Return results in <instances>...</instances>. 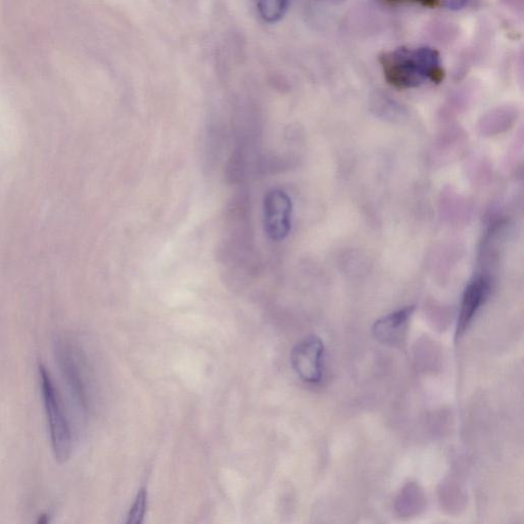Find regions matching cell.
<instances>
[{
    "instance_id": "6da1fadb",
    "label": "cell",
    "mask_w": 524,
    "mask_h": 524,
    "mask_svg": "<svg viewBox=\"0 0 524 524\" xmlns=\"http://www.w3.org/2000/svg\"><path fill=\"white\" fill-rule=\"evenodd\" d=\"M384 78L397 90L415 89L427 81L440 84L445 79L440 53L432 48H399L379 59Z\"/></svg>"
},
{
    "instance_id": "7a4b0ae2",
    "label": "cell",
    "mask_w": 524,
    "mask_h": 524,
    "mask_svg": "<svg viewBox=\"0 0 524 524\" xmlns=\"http://www.w3.org/2000/svg\"><path fill=\"white\" fill-rule=\"evenodd\" d=\"M43 400L49 420L51 439L56 459L69 460L72 453V432L59 393L45 366L39 367Z\"/></svg>"
},
{
    "instance_id": "3957f363",
    "label": "cell",
    "mask_w": 524,
    "mask_h": 524,
    "mask_svg": "<svg viewBox=\"0 0 524 524\" xmlns=\"http://www.w3.org/2000/svg\"><path fill=\"white\" fill-rule=\"evenodd\" d=\"M324 353V342L315 335L302 339L293 347L291 364L301 380L308 383H319L322 380Z\"/></svg>"
},
{
    "instance_id": "277c9868",
    "label": "cell",
    "mask_w": 524,
    "mask_h": 524,
    "mask_svg": "<svg viewBox=\"0 0 524 524\" xmlns=\"http://www.w3.org/2000/svg\"><path fill=\"white\" fill-rule=\"evenodd\" d=\"M265 228L274 241L284 240L291 231L292 202L281 190L269 192L265 199Z\"/></svg>"
},
{
    "instance_id": "5b68a950",
    "label": "cell",
    "mask_w": 524,
    "mask_h": 524,
    "mask_svg": "<svg viewBox=\"0 0 524 524\" xmlns=\"http://www.w3.org/2000/svg\"><path fill=\"white\" fill-rule=\"evenodd\" d=\"M57 355L74 398L77 403L86 408L89 405V395H87L83 366L77 348L68 339L60 340L57 344Z\"/></svg>"
},
{
    "instance_id": "8992f818",
    "label": "cell",
    "mask_w": 524,
    "mask_h": 524,
    "mask_svg": "<svg viewBox=\"0 0 524 524\" xmlns=\"http://www.w3.org/2000/svg\"><path fill=\"white\" fill-rule=\"evenodd\" d=\"M491 290L485 277H477L466 287L460 305L456 337H461L473 322L474 317L487 301Z\"/></svg>"
},
{
    "instance_id": "52a82bcc",
    "label": "cell",
    "mask_w": 524,
    "mask_h": 524,
    "mask_svg": "<svg viewBox=\"0 0 524 524\" xmlns=\"http://www.w3.org/2000/svg\"><path fill=\"white\" fill-rule=\"evenodd\" d=\"M415 310L414 305H410V307L393 312L376 321L373 326V334L376 339L383 344L400 343Z\"/></svg>"
},
{
    "instance_id": "ba28073f",
    "label": "cell",
    "mask_w": 524,
    "mask_h": 524,
    "mask_svg": "<svg viewBox=\"0 0 524 524\" xmlns=\"http://www.w3.org/2000/svg\"><path fill=\"white\" fill-rule=\"evenodd\" d=\"M289 0H258L257 9L262 20L274 24L286 14Z\"/></svg>"
},
{
    "instance_id": "9c48e42d",
    "label": "cell",
    "mask_w": 524,
    "mask_h": 524,
    "mask_svg": "<svg viewBox=\"0 0 524 524\" xmlns=\"http://www.w3.org/2000/svg\"><path fill=\"white\" fill-rule=\"evenodd\" d=\"M148 505V490L146 487H142L135 499L133 506H131L128 513L127 523L138 524L142 523Z\"/></svg>"
},
{
    "instance_id": "30bf717a",
    "label": "cell",
    "mask_w": 524,
    "mask_h": 524,
    "mask_svg": "<svg viewBox=\"0 0 524 524\" xmlns=\"http://www.w3.org/2000/svg\"><path fill=\"white\" fill-rule=\"evenodd\" d=\"M442 3L446 9L452 12H459L466 8L469 0H442Z\"/></svg>"
},
{
    "instance_id": "8fae6325",
    "label": "cell",
    "mask_w": 524,
    "mask_h": 524,
    "mask_svg": "<svg viewBox=\"0 0 524 524\" xmlns=\"http://www.w3.org/2000/svg\"><path fill=\"white\" fill-rule=\"evenodd\" d=\"M390 2H405V0H390ZM407 2H413L419 4L425 8H435L440 4V0H407Z\"/></svg>"
}]
</instances>
